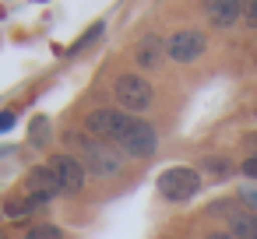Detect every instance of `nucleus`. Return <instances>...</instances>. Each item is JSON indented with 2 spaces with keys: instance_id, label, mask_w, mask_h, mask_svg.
<instances>
[{
  "instance_id": "obj_13",
  "label": "nucleus",
  "mask_w": 257,
  "mask_h": 239,
  "mask_svg": "<svg viewBox=\"0 0 257 239\" xmlns=\"http://www.w3.org/2000/svg\"><path fill=\"white\" fill-rule=\"evenodd\" d=\"M29 141H32L36 148H46V144H50V120H46V116H36V120H32Z\"/></svg>"
},
{
  "instance_id": "obj_15",
  "label": "nucleus",
  "mask_w": 257,
  "mask_h": 239,
  "mask_svg": "<svg viewBox=\"0 0 257 239\" xmlns=\"http://www.w3.org/2000/svg\"><path fill=\"white\" fill-rule=\"evenodd\" d=\"M102 32H106V22H95V25H92V29H88V32H85V36H81V39H78L74 46H71V53H78V50H85V46H88V43H95V39H99Z\"/></svg>"
},
{
  "instance_id": "obj_12",
  "label": "nucleus",
  "mask_w": 257,
  "mask_h": 239,
  "mask_svg": "<svg viewBox=\"0 0 257 239\" xmlns=\"http://www.w3.org/2000/svg\"><path fill=\"white\" fill-rule=\"evenodd\" d=\"M229 232L236 239H257V214L253 211H229Z\"/></svg>"
},
{
  "instance_id": "obj_14",
  "label": "nucleus",
  "mask_w": 257,
  "mask_h": 239,
  "mask_svg": "<svg viewBox=\"0 0 257 239\" xmlns=\"http://www.w3.org/2000/svg\"><path fill=\"white\" fill-rule=\"evenodd\" d=\"M25 239H64V228L50 225V221H39V225L25 228Z\"/></svg>"
},
{
  "instance_id": "obj_5",
  "label": "nucleus",
  "mask_w": 257,
  "mask_h": 239,
  "mask_svg": "<svg viewBox=\"0 0 257 239\" xmlns=\"http://www.w3.org/2000/svg\"><path fill=\"white\" fill-rule=\"evenodd\" d=\"M120 148H123V155H131V158H152L155 148H159V134H155L152 123H145V120L134 116L131 130L120 137Z\"/></svg>"
},
{
  "instance_id": "obj_10",
  "label": "nucleus",
  "mask_w": 257,
  "mask_h": 239,
  "mask_svg": "<svg viewBox=\"0 0 257 239\" xmlns=\"http://www.w3.org/2000/svg\"><path fill=\"white\" fill-rule=\"evenodd\" d=\"M134 60H138L141 71L159 67V64H162V39H159V36H145V39L138 43V50H134Z\"/></svg>"
},
{
  "instance_id": "obj_22",
  "label": "nucleus",
  "mask_w": 257,
  "mask_h": 239,
  "mask_svg": "<svg viewBox=\"0 0 257 239\" xmlns=\"http://www.w3.org/2000/svg\"><path fill=\"white\" fill-rule=\"evenodd\" d=\"M0 239H8V235H4V232H0Z\"/></svg>"
},
{
  "instance_id": "obj_4",
  "label": "nucleus",
  "mask_w": 257,
  "mask_h": 239,
  "mask_svg": "<svg viewBox=\"0 0 257 239\" xmlns=\"http://www.w3.org/2000/svg\"><path fill=\"white\" fill-rule=\"evenodd\" d=\"M131 123H134V116L123 113V109H92V113L85 116V127H88L92 137L116 141V144H120V137L131 130Z\"/></svg>"
},
{
  "instance_id": "obj_2",
  "label": "nucleus",
  "mask_w": 257,
  "mask_h": 239,
  "mask_svg": "<svg viewBox=\"0 0 257 239\" xmlns=\"http://www.w3.org/2000/svg\"><path fill=\"white\" fill-rule=\"evenodd\" d=\"M113 95H116V102H120L123 113H145L152 106V99H155L152 85L141 74H120L113 81Z\"/></svg>"
},
{
  "instance_id": "obj_1",
  "label": "nucleus",
  "mask_w": 257,
  "mask_h": 239,
  "mask_svg": "<svg viewBox=\"0 0 257 239\" xmlns=\"http://www.w3.org/2000/svg\"><path fill=\"white\" fill-rule=\"evenodd\" d=\"M74 144H78V155H81V162H85L88 172H95V176H116V172L123 169V151H116V148L106 144L102 137L78 134Z\"/></svg>"
},
{
  "instance_id": "obj_7",
  "label": "nucleus",
  "mask_w": 257,
  "mask_h": 239,
  "mask_svg": "<svg viewBox=\"0 0 257 239\" xmlns=\"http://www.w3.org/2000/svg\"><path fill=\"white\" fill-rule=\"evenodd\" d=\"M50 169H53V176L60 179V190H64V193H81L85 183H88V169H85V162L74 158V155H53V158H50Z\"/></svg>"
},
{
  "instance_id": "obj_21",
  "label": "nucleus",
  "mask_w": 257,
  "mask_h": 239,
  "mask_svg": "<svg viewBox=\"0 0 257 239\" xmlns=\"http://www.w3.org/2000/svg\"><path fill=\"white\" fill-rule=\"evenodd\" d=\"M204 239H236V235H232V232H208Z\"/></svg>"
},
{
  "instance_id": "obj_19",
  "label": "nucleus",
  "mask_w": 257,
  "mask_h": 239,
  "mask_svg": "<svg viewBox=\"0 0 257 239\" xmlns=\"http://www.w3.org/2000/svg\"><path fill=\"white\" fill-rule=\"evenodd\" d=\"M243 11H246V22L257 25V0H246V8H243Z\"/></svg>"
},
{
  "instance_id": "obj_16",
  "label": "nucleus",
  "mask_w": 257,
  "mask_h": 239,
  "mask_svg": "<svg viewBox=\"0 0 257 239\" xmlns=\"http://www.w3.org/2000/svg\"><path fill=\"white\" fill-rule=\"evenodd\" d=\"M239 200L246 204V211L257 214V186H243V190H239Z\"/></svg>"
},
{
  "instance_id": "obj_20",
  "label": "nucleus",
  "mask_w": 257,
  "mask_h": 239,
  "mask_svg": "<svg viewBox=\"0 0 257 239\" xmlns=\"http://www.w3.org/2000/svg\"><path fill=\"white\" fill-rule=\"evenodd\" d=\"M243 172H246V176H250V179H257V155H253V158H246V162H243Z\"/></svg>"
},
{
  "instance_id": "obj_18",
  "label": "nucleus",
  "mask_w": 257,
  "mask_h": 239,
  "mask_svg": "<svg viewBox=\"0 0 257 239\" xmlns=\"http://www.w3.org/2000/svg\"><path fill=\"white\" fill-rule=\"evenodd\" d=\"M11 127H15V113H11V109H4V113H0V134H8Z\"/></svg>"
},
{
  "instance_id": "obj_8",
  "label": "nucleus",
  "mask_w": 257,
  "mask_h": 239,
  "mask_svg": "<svg viewBox=\"0 0 257 239\" xmlns=\"http://www.w3.org/2000/svg\"><path fill=\"white\" fill-rule=\"evenodd\" d=\"M243 0H204V11H208V18H211V25H218V29H232L236 25V18L243 15Z\"/></svg>"
},
{
  "instance_id": "obj_11",
  "label": "nucleus",
  "mask_w": 257,
  "mask_h": 239,
  "mask_svg": "<svg viewBox=\"0 0 257 239\" xmlns=\"http://www.w3.org/2000/svg\"><path fill=\"white\" fill-rule=\"evenodd\" d=\"M53 197H43V193H29V197H18V200H4V211H8V218H29L32 211H39V207H46Z\"/></svg>"
},
{
  "instance_id": "obj_17",
  "label": "nucleus",
  "mask_w": 257,
  "mask_h": 239,
  "mask_svg": "<svg viewBox=\"0 0 257 239\" xmlns=\"http://www.w3.org/2000/svg\"><path fill=\"white\" fill-rule=\"evenodd\" d=\"M204 165H208V169H215V176H225V172H229V162H225V158H208Z\"/></svg>"
},
{
  "instance_id": "obj_3",
  "label": "nucleus",
  "mask_w": 257,
  "mask_h": 239,
  "mask_svg": "<svg viewBox=\"0 0 257 239\" xmlns=\"http://www.w3.org/2000/svg\"><path fill=\"white\" fill-rule=\"evenodd\" d=\"M197 190H201V176H197V169L173 165V169H166V172L159 176V193H162L166 200H173V204L190 200Z\"/></svg>"
},
{
  "instance_id": "obj_6",
  "label": "nucleus",
  "mask_w": 257,
  "mask_h": 239,
  "mask_svg": "<svg viewBox=\"0 0 257 239\" xmlns=\"http://www.w3.org/2000/svg\"><path fill=\"white\" fill-rule=\"evenodd\" d=\"M204 46H208V43H204V32H197V29H180V32L169 36L166 53H169V60H176V64H194V60H201Z\"/></svg>"
},
{
  "instance_id": "obj_9",
  "label": "nucleus",
  "mask_w": 257,
  "mask_h": 239,
  "mask_svg": "<svg viewBox=\"0 0 257 239\" xmlns=\"http://www.w3.org/2000/svg\"><path fill=\"white\" fill-rule=\"evenodd\" d=\"M29 193L57 197V193H64V190H60V179L53 176V169H50V165H39V169L29 172Z\"/></svg>"
}]
</instances>
